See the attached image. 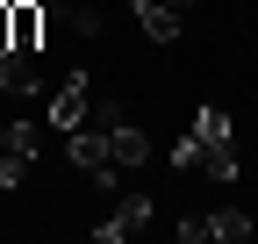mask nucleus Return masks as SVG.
Segmentation results:
<instances>
[{"label": "nucleus", "instance_id": "obj_1", "mask_svg": "<svg viewBox=\"0 0 258 244\" xmlns=\"http://www.w3.org/2000/svg\"><path fill=\"white\" fill-rule=\"evenodd\" d=\"M151 208H158V201H151V194H144V187H137V194H129V201H122V208H115V216H108V223H101V244H122V237H137V230H144V223H151Z\"/></svg>", "mask_w": 258, "mask_h": 244}, {"label": "nucleus", "instance_id": "obj_2", "mask_svg": "<svg viewBox=\"0 0 258 244\" xmlns=\"http://www.w3.org/2000/svg\"><path fill=\"white\" fill-rule=\"evenodd\" d=\"M137 22H144V36H158V43L179 36V15L165 8V0H137Z\"/></svg>", "mask_w": 258, "mask_h": 244}, {"label": "nucleus", "instance_id": "obj_3", "mask_svg": "<svg viewBox=\"0 0 258 244\" xmlns=\"http://www.w3.org/2000/svg\"><path fill=\"white\" fill-rule=\"evenodd\" d=\"M208 237H222V244H244V237H251V216H244V208H222V216H208Z\"/></svg>", "mask_w": 258, "mask_h": 244}, {"label": "nucleus", "instance_id": "obj_4", "mask_svg": "<svg viewBox=\"0 0 258 244\" xmlns=\"http://www.w3.org/2000/svg\"><path fill=\"white\" fill-rule=\"evenodd\" d=\"M194 137H208V144H237V130H230V115H222V108H201V115H194Z\"/></svg>", "mask_w": 258, "mask_h": 244}, {"label": "nucleus", "instance_id": "obj_5", "mask_svg": "<svg viewBox=\"0 0 258 244\" xmlns=\"http://www.w3.org/2000/svg\"><path fill=\"white\" fill-rule=\"evenodd\" d=\"M165 8H172V15H194V8H201V0H165Z\"/></svg>", "mask_w": 258, "mask_h": 244}]
</instances>
